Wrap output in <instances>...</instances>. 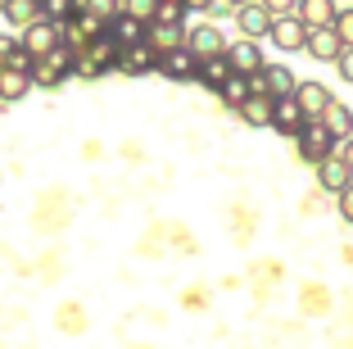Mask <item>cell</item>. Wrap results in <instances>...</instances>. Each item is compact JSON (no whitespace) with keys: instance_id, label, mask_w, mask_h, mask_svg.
Returning a JSON list of instances; mask_svg holds the SVG:
<instances>
[{"instance_id":"obj_33","label":"cell","mask_w":353,"mask_h":349,"mask_svg":"<svg viewBox=\"0 0 353 349\" xmlns=\"http://www.w3.org/2000/svg\"><path fill=\"white\" fill-rule=\"evenodd\" d=\"M340 154H344V164L353 168V136H344V141H340Z\"/></svg>"},{"instance_id":"obj_12","label":"cell","mask_w":353,"mask_h":349,"mask_svg":"<svg viewBox=\"0 0 353 349\" xmlns=\"http://www.w3.org/2000/svg\"><path fill=\"white\" fill-rule=\"evenodd\" d=\"M186 46L195 50V59H218V55H227V41H222V32L213 28V23H204V28H190V32H186Z\"/></svg>"},{"instance_id":"obj_34","label":"cell","mask_w":353,"mask_h":349,"mask_svg":"<svg viewBox=\"0 0 353 349\" xmlns=\"http://www.w3.org/2000/svg\"><path fill=\"white\" fill-rule=\"evenodd\" d=\"M190 10H213V5H218V0H186Z\"/></svg>"},{"instance_id":"obj_6","label":"cell","mask_w":353,"mask_h":349,"mask_svg":"<svg viewBox=\"0 0 353 349\" xmlns=\"http://www.w3.org/2000/svg\"><path fill=\"white\" fill-rule=\"evenodd\" d=\"M303 55H312L317 64H335L344 55V41L335 28H308V46H303Z\"/></svg>"},{"instance_id":"obj_9","label":"cell","mask_w":353,"mask_h":349,"mask_svg":"<svg viewBox=\"0 0 353 349\" xmlns=\"http://www.w3.org/2000/svg\"><path fill=\"white\" fill-rule=\"evenodd\" d=\"M308 123H312V118L303 113V104L294 100V95H285V100H276V118H272V127H276L281 136H294V141H299V132H303Z\"/></svg>"},{"instance_id":"obj_32","label":"cell","mask_w":353,"mask_h":349,"mask_svg":"<svg viewBox=\"0 0 353 349\" xmlns=\"http://www.w3.org/2000/svg\"><path fill=\"white\" fill-rule=\"evenodd\" d=\"M263 5H268L276 19H281V14H294V10H299V0H263Z\"/></svg>"},{"instance_id":"obj_19","label":"cell","mask_w":353,"mask_h":349,"mask_svg":"<svg viewBox=\"0 0 353 349\" xmlns=\"http://www.w3.org/2000/svg\"><path fill=\"white\" fill-rule=\"evenodd\" d=\"M5 19L19 23V28H32V23L46 19V0H5Z\"/></svg>"},{"instance_id":"obj_17","label":"cell","mask_w":353,"mask_h":349,"mask_svg":"<svg viewBox=\"0 0 353 349\" xmlns=\"http://www.w3.org/2000/svg\"><path fill=\"white\" fill-rule=\"evenodd\" d=\"M150 46H154L159 55L181 50V46H186V28H181V23H150Z\"/></svg>"},{"instance_id":"obj_14","label":"cell","mask_w":353,"mask_h":349,"mask_svg":"<svg viewBox=\"0 0 353 349\" xmlns=\"http://www.w3.org/2000/svg\"><path fill=\"white\" fill-rule=\"evenodd\" d=\"M0 68L32 73V68H37V55H32L23 41H14V37H0Z\"/></svg>"},{"instance_id":"obj_20","label":"cell","mask_w":353,"mask_h":349,"mask_svg":"<svg viewBox=\"0 0 353 349\" xmlns=\"http://www.w3.org/2000/svg\"><path fill=\"white\" fill-rule=\"evenodd\" d=\"M118 37L123 46H141V41H150V23H141V19H132V14H118L114 19V28H109Z\"/></svg>"},{"instance_id":"obj_28","label":"cell","mask_w":353,"mask_h":349,"mask_svg":"<svg viewBox=\"0 0 353 349\" xmlns=\"http://www.w3.org/2000/svg\"><path fill=\"white\" fill-rule=\"evenodd\" d=\"M123 14H132V19H141V23H154L159 0H123Z\"/></svg>"},{"instance_id":"obj_13","label":"cell","mask_w":353,"mask_h":349,"mask_svg":"<svg viewBox=\"0 0 353 349\" xmlns=\"http://www.w3.org/2000/svg\"><path fill=\"white\" fill-rule=\"evenodd\" d=\"M294 100L303 104V113H308V118H322L326 109H331V86H322V82H299V91H294Z\"/></svg>"},{"instance_id":"obj_23","label":"cell","mask_w":353,"mask_h":349,"mask_svg":"<svg viewBox=\"0 0 353 349\" xmlns=\"http://www.w3.org/2000/svg\"><path fill=\"white\" fill-rule=\"evenodd\" d=\"M218 95L231 104V109H240V104H245V100L254 95V77H245V73H231V77H227V86H222Z\"/></svg>"},{"instance_id":"obj_36","label":"cell","mask_w":353,"mask_h":349,"mask_svg":"<svg viewBox=\"0 0 353 349\" xmlns=\"http://www.w3.org/2000/svg\"><path fill=\"white\" fill-rule=\"evenodd\" d=\"M0 14H5V0H0Z\"/></svg>"},{"instance_id":"obj_29","label":"cell","mask_w":353,"mask_h":349,"mask_svg":"<svg viewBox=\"0 0 353 349\" xmlns=\"http://www.w3.org/2000/svg\"><path fill=\"white\" fill-rule=\"evenodd\" d=\"M335 32H340V41L353 46V10H340V19H335Z\"/></svg>"},{"instance_id":"obj_25","label":"cell","mask_w":353,"mask_h":349,"mask_svg":"<svg viewBox=\"0 0 353 349\" xmlns=\"http://www.w3.org/2000/svg\"><path fill=\"white\" fill-rule=\"evenodd\" d=\"M82 14H91V19H100V23L114 28V19L123 14V0H82Z\"/></svg>"},{"instance_id":"obj_15","label":"cell","mask_w":353,"mask_h":349,"mask_svg":"<svg viewBox=\"0 0 353 349\" xmlns=\"http://www.w3.org/2000/svg\"><path fill=\"white\" fill-rule=\"evenodd\" d=\"M159 73H168V77H195L199 73V59L190 46H181V50H168L159 55Z\"/></svg>"},{"instance_id":"obj_22","label":"cell","mask_w":353,"mask_h":349,"mask_svg":"<svg viewBox=\"0 0 353 349\" xmlns=\"http://www.w3.org/2000/svg\"><path fill=\"white\" fill-rule=\"evenodd\" d=\"M32 73H14V68H0V100H23L32 91Z\"/></svg>"},{"instance_id":"obj_30","label":"cell","mask_w":353,"mask_h":349,"mask_svg":"<svg viewBox=\"0 0 353 349\" xmlns=\"http://www.w3.org/2000/svg\"><path fill=\"white\" fill-rule=\"evenodd\" d=\"M335 68H340V77H344V82H353V46H344V55L335 59Z\"/></svg>"},{"instance_id":"obj_11","label":"cell","mask_w":353,"mask_h":349,"mask_svg":"<svg viewBox=\"0 0 353 349\" xmlns=\"http://www.w3.org/2000/svg\"><path fill=\"white\" fill-rule=\"evenodd\" d=\"M159 68V50L150 41L141 46H123V59H118V73H127V77H141V73H154Z\"/></svg>"},{"instance_id":"obj_26","label":"cell","mask_w":353,"mask_h":349,"mask_svg":"<svg viewBox=\"0 0 353 349\" xmlns=\"http://www.w3.org/2000/svg\"><path fill=\"white\" fill-rule=\"evenodd\" d=\"M77 10H82V0H46V19H50V23L77 19Z\"/></svg>"},{"instance_id":"obj_35","label":"cell","mask_w":353,"mask_h":349,"mask_svg":"<svg viewBox=\"0 0 353 349\" xmlns=\"http://www.w3.org/2000/svg\"><path fill=\"white\" fill-rule=\"evenodd\" d=\"M231 5H236V10H240V5H250V0H231Z\"/></svg>"},{"instance_id":"obj_5","label":"cell","mask_w":353,"mask_h":349,"mask_svg":"<svg viewBox=\"0 0 353 349\" xmlns=\"http://www.w3.org/2000/svg\"><path fill=\"white\" fill-rule=\"evenodd\" d=\"M272 41H276V50H303L308 46V23L299 14H281L272 23Z\"/></svg>"},{"instance_id":"obj_21","label":"cell","mask_w":353,"mask_h":349,"mask_svg":"<svg viewBox=\"0 0 353 349\" xmlns=\"http://www.w3.org/2000/svg\"><path fill=\"white\" fill-rule=\"evenodd\" d=\"M231 73H236V68H231V59H227V55H218V59H199V73H195V77H199V82H208L213 91H222Z\"/></svg>"},{"instance_id":"obj_24","label":"cell","mask_w":353,"mask_h":349,"mask_svg":"<svg viewBox=\"0 0 353 349\" xmlns=\"http://www.w3.org/2000/svg\"><path fill=\"white\" fill-rule=\"evenodd\" d=\"M322 123L344 141V136H353V109H349V104H340V100H331V109L322 113Z\"/></svg>"},{"instance_id":"obj_8","label":"cell","mask_w":353,"mask_h":349,"mask_svg":"<svg viewBox=\"0 0 353 349\" xmlns=\"http://www.w3.org/2000/svg\"><path fill=\"white\" fill-rule=\"evenodd\" d=\"M227 59H231V68L245 73V77H254V73L268 68V59H263V50H259V41H254V37H240L236 46H227Z\"/></svg>"},{"instance_id":"obj_4","label":"cell","mask_w":353,"mask_h":349,"mask_svg":"<svg viewBox=\"0 0 353 349\" xmlns=\"http://www.w3.org/2000/svg\"><path fill=\"white\" fill-rule=\"evenodd\" d=\"M23 46H28L37 59H46L50 50H59L63 46V32H59V23H50V19H41V23H32V28H23Z\"/></svg>"},{"instance_id":"obj_3","label":"cell","mask_w":353,"mask_h":349,"mask_svg":"<svg viewBox=\"0 0 353 349\" xmlns=\"http://www.w3.org/2000/svg\"><path fill=\"white\" fill-rule=\"evenodd\" d=\"M254 91L272 95V100H285V95L299 91V77H294L285 64H268L263 73H254Z\"/></svg>"},{"instance_id":"obj_10","label":"cell","mask_w":353,"mask_h":349,"mask_svg":"<svg viewBox=\"0 0 353 349\" xmlns=\"http://www.w3.org/2000/svg\"><path fill=\"white\" fill-rule=\"evenodd\" d=\"M317 182H322L326 191H331V196H340L344 186H353V168L344 164V154H340V150L326 154L322 164H317Z\"/></svg>"},{"instance_id":"obj_1","label":"cell","mask_w":353,"mask_h":349,"mask_svg":"<svg viewBox=\"0 0 353 349\" xmlns=\"http://www.w3.org/2000/svg\"><path fill=\"white\" fill-rule=\"evenodd\" d=\"M118 59H123V41L109 32V37H95V41L77 55V73H82V77H95V73H104V68H118Z\"/></svg>"},{"instance_id":"obj_16","label":"cell","mask_w":353,"mask_h":349,"mask_svg":"<svg viewBox=\"0 0 353 349\" xmlns=\"http://www.w3.org/2000/svg\"><path fill=\"white\" fill-rule=\"evenodd\" d=\"M299 14L308 28H335V19H340V10H335V0H299Z\"/></svg>"},{"instance_id":"obj_18","label":"cell","mask_w":353,"mask_h":349,"mask_svg":"<svg viewBox=\"0 0 353 349\" xmlns=\"http://www.w3.org/2000/svg\"><path fill=\"white\" fill-rule=\"evenodd\" d=\"M240 113H245V123H254V127H272V118H276V100L263 95V91H254L250 100L240 104Z\"/></svg>"},{"instance_id":"obj_7","label":"cell","mask_w":353,"mask_h":349,"mask_svg":"<svg viewBox=\"0 0 353 349\" xmlns=\"http://www.w3.org/2000/svg\"><path fill=\"white\" fill-rule=\"evenodd\" d=\"M236 23H240V32L245 37H272V23H276V14L263 5V0H250V5H240V14H236Z\"/></svg>"},{"instance_id":"obj_27","label":"cell","mask_w":353,"mask_h":349,"mask_svg":"<svg viewBox=\"0 0 353 349\" xmlns=\"http://www.w3.org/2000/svg\"><path fill=\"white\" fill-rule=\"evenodd\" d=\"M186 14H190V5H186V0H159L154 23H181Z\"/></svg>"},{"instance_id":"obj_2","label":"cell","mask_w":353,"mask_h":349,"mask_svg":"<svg viewBox=\"0 0 353 349\" xmlns=\"http://www.w3.org/2000/svg\"><path fill=\"white\" fill-rule=\"evenodd\" d=\"M335 150H340V136H335L331 127L322 123V118H312V123H308V127H303V132H299V154H303V159H308L312 168L322 164L326 154H335Z\"/></svg>"},{"instance_id":"obj_31","label":"cell","mask_w":353,"mask_h":349,"mask_svg":"<svg viewBox=\"0 0 353 349\" xmlns=\"http://www.w3.org/2000/svg\"><path fill=\"white\" fill-rule=\"evenodd\" d=\"M335 200H340V218H344V223H353V186H344Z\"/></svg>"}]
</instances>
